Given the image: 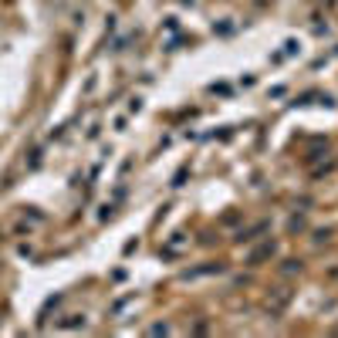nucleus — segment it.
Wrapping results in <instances>:
<instances>
[{
	"instance_id": "nucleus-2",
	"label": "nucleus",
	"mask_w": 338,
	"mask_h": 338,
	"mask_svg": "<svg viewBox=\"0 0 338 338\" xmlns=\"http://www.w3.org/2000/svg\"><path fill=\"white\" fill-rule=\"evenodd\" d=\"M176 328L169 325V321H156V325H149V335H173Z\"/></svg>"
},
{
	"instance_id": "nucleus-5",
	"label": "nucleus",
	"mask_w": 338,
	"mask_h": 338,
	"mask_svg": "<svg viewBox=\"0 0 338 338\" xmlns=\"http://www.w3.org/2000/svg\"><path fill=\"white\" fill-rule=\"evenodd\" d=\"M328 237H332V230H315V237H311V240H315V244H321V240H328Z\"/></svg>"
},
{
	"instance_id": "nucleus-3",
	"label": "nucleus",
	"mask_w": 338,
	"mask_h": 338,
	"mask_svg": "<svg viewBox=\"0 0 338 338\" xmlns=\"http://www.w3.org/2000/svg\"><path fill=\"white\" fill-rule=\"evenodd\" d=\"M270 254H274V244H264L261 250H254V254H250V264H261V261L270 257Z\"/></svg>"
},
{
	"instance_id": "nucleus-1",
	"label": "nucleus",
	"mask_w": 338,
	"mask_h": 338,
	"mask_svg": "<svg viewBox=\"0 0 338 338\" xmlns=\"http://www.w3.org/2000/svg\"><path fill=\"white\" fill-rule=\"evenodd\" d=\"M183 247H186V240H183V233H176V237H173V240L162 247V254H169V257H173V254H179Z\"/></svg>"
},
{
	"instance_id": "nucleus-4",
	"label": "nucleus",
	"mask_w": 338,
	"mask_h": 338,
	"mask_svg": "<svg viewBox=\"0 0 338 338\" xmlns=\"http://www.w3.org/2000/svg\"><path fill=\"white\" fill-rule=\"evenodd\" d=\"M284 274H301V261H284Z\"/></svg>"
}]
</instances>
